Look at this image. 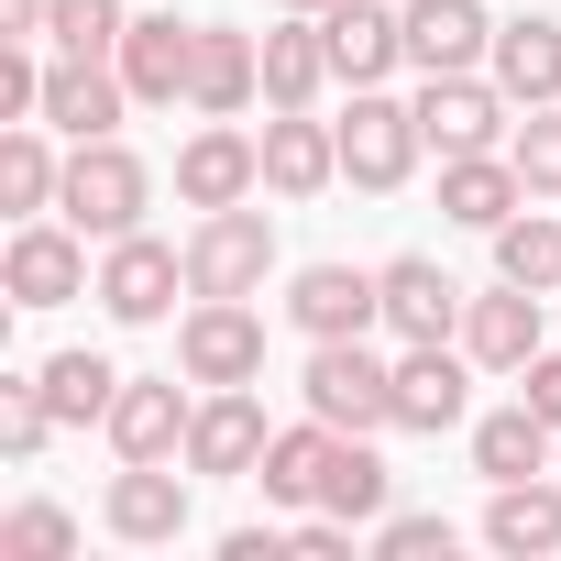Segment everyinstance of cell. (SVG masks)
<instances>
[{
	"instance_id": "4316f807",
	"label": "cell",
	"mask_w": 561,
	"mask_h": 561,
	"mask_svg": "<svg viewBox=\"0 0 561 561\" xmlns=\"http://www.w3.org/2000/svg\"><path fill=\"white\" fill-rule=\"evenodd\" d=\"M331 419H298V430H275L264 440V462H253V484L275 495V506H320V473H331Z\"/></svg>"
},
{
	"instance_id": "d590c367",
	"label": "cell",
	"mask_w": 561,
	"mask_h": 561,
	"mask_svg": "<svg viewBox=\"0 0 561 561\" xmlns=\"http://www.w3.org/2000/svg\"><path fill=\"white\" fill-rule=\"evenodd\" d=\"M45 430H56L45 386H0V451H12V462H34V451H45Z\"/></svg>"
},
{
	"instance_id": "d6a6232c",
	"label": "cell",
	"mask_w": 561,
	"mask_h": 561,
	"mask_svg": "<svg viewBox=\"0 0 561 561\" xmlns=\"http://www.w3.org/2000/svg\"><path fill=\"white\" fill-rule=\"evenodd\" d=\"M122 34H133L122 0H56V23H45L56 56H122Z\"/></svg>"
},
{
	"instance_id": "e575fe53",
	"label": "cell",
	"mask_w": 561,
	"mask_h": 561,
	"mask_svg": "<svg viewBox=\"0 0 561 561\" xmlns=\"http://www.w3.org/2000/svg\"><path fill=\"white\" fill-rule=\"evenodd\" d=\"M506 154H517V176H528V198H561V111H528V133H517Z\"/></svg>"
},
{
	"instance_id": "d4e9b609",
	"label": "cell",
	"mask_w": 561,
	"mask_h": 561,
	"mask_svg": "<svg viewBox=\"0 0 561 561\" xmlns=\"http://www.w3.org/2000/svg\"><path fill=\"white\" fill-rule=\"evenodd\" d=\"M462 364L473 353H451V342H408L397 353V430H451L462 419V386H473Z\"/></svg>"
},
{
	"instance_id": "ab89813d",
	"label": "cell",
	"mask_w": 561,
	"mask_h": 561,
	"mask_svg": "<svg viewBox=\"0 0 561 561\" xmlns=\"http://www.w3.org/2000/svg\"><path fill=\"white\" fill-rule=\"evenodd\" d=\"M287 539H298V528H287ZM287 539H275V528H231L220 550H231V561H275V550H287Z\"/></svg>"
},
{
	"instance_id": "8d00e7d4",
	"label": "cell",
	"mask_w": 561,
	"mask_h": 561,
	"mask_svg": "<svg viewBox=\"0 0 561 561\" xmlns=\"http://www.w3.org/2000/svg\"><path fill=\"white\" fill-rule=\"evenodd\" d=\"M0 122H45V56L0 45Z\"/></svg>"
},
{
	"instance_id": "5b68a950",
	"label": "cell",
	"mask_w": 561,
	"mask_h": 561,
	"mask_svg": "<svg viewBox=\"0 0 561 561\" xmlns=\"http://www.w3.org/2000/svg\"><path fill=\"white\" fill-rule=\"evenodd\" d=\"M419 100H386V89H353V122H342V176L353 187H408L419 165Z\"/></svg>"
},
{
	"instance_id": "cb8c5ba5",
	"label": "cell",
	"mask_w": 561,
	"mask_h": 561,
	"mask_svg": "<svg viewBox=\"0 0 561 561\" xmlns=\"http://www.w3.org/2000/svg\"><path fill=\"white\" fill-rule=\"evenodd\" d=\"M462 353H473L484 375H517V364L539 353V287H506V275H495V298L462 309Z\"/></svg>"
},
{
	"instance_id": "9a60e30c",
	"label": "cell",
	"mask_w": 561,
	"mask_h": 561,
	"mask_svg": "<svg viewBox=\"0 0 561 561\" xmlns=\"http://www.w3.org/2000/svg\"><path fill=\"white\" fill-rule=\"evenodd\" d=\"M320 34H331V67L353 89H386V67H408V12H386V0H331Z\"/></svg>"
},
{
	"instance_id": "ac0fdd59",
	"label": "cell",
	"mask_w": 561,
	"mask_h": 561,
	"mask_svg": "<svg viewBox=\"0 0 561 561\" xmlns=\"http://www.w3.org/2000/svg\"><path fill=\"white\" fill-rule=\"evenodd\" d=\"M484 56H495L484 0H408V67L419 78H451V67H484Z\"/></svg>"
},
{
	"instance_id": "2e32d148",
	"label": "cell",
	"mask_w": 561,
	"mask_h": 561,
	"mask_svg": "<svg viewBox=\"0 0 561 561\" xmlns=\"http://www.w3.org/2000/svg\"><path fill=\"white\" fill-rule=\"evenodd\" d=\"M122 111H133L122 67H100V56H56V67H45V122H56V133L100 144V133H122Z\"/></svg>"
},
{
	"instance_id": "8992f818",
	"label": "cell",
	"mask_w": 561,
	"mask_h": 561,
	"mask_svg": "<svg viewBox=\"0 0 561 561\" xmlns=\"http://www.w3.org/2000/svg\"><path fill=\"white\" fill-rule=\"evenodd\" d=\"M176 375L187 386H253L264 375V320L242 298H198L187 331H176Z\"/></svg>"
},
{
	"instance_id": "f546056e",
	"label": "cell",
	"mask_w": 561,
	"mask_h": 561,
	"mask_svg": "<svg viewBox=\"0 0 561 561\" xmlns=\"http://www.w3.org/2000/svg\"><path fill=\"white\" fill-rule=\"evenodd\" d=\"M495 275H506V287L561 298V209H517V220H495Z\"/></svg>"
},
{
	"instance_id": "9c48e42d",
	"label": "cell",
	"mask_w": 561,
	"mask_h": 561,
	"mask_svg": "<svg viewBox=\"0 0 561 561\" xmlns=\"http://www.w3.org/2000/svg\"><path fill=\"white\" fill-rule=\"evenodd\" d=\"M419 133H430L440 154H495V133H506V89H495L484 67H451V78L419 89Z\"/></svg>"
},
{
	"instance_id": "277c9868",
	"label": "cell",
	"mask_w": 561,
	"mask_h": 561,
	"mask_svg": "<svg viewBox=\"0 0 561 561\" xmlns=\"http://www.w3.org/2000/svg\"><path fill=\"white\" fill-rule=\"evenodd\" d=\"M0 287H12V309H67L89 287V231L78 220H23L12 253H0Z\"/></svg>"
},
{
	"instance_id": "f1b7e54d",
	"label": "cell",
	"mask_w": 561,
	"mask_h": 561,
	"mask_svg": "<svg viewBox=\"0 0 561 561\" xmlns=\"http://www.w3.org/2000/svg\"><path fill=\"white\" fill-rule=\"evenodd\" d=\"M56 198H67V165L45 154V122H12V133H0V209L45 220Z\"/></svg>"
},
{
	"instance_id": "e0dca14e",
	"label": "cell",
	"mask_w": 561,
	"mask_h": 561,
	"mask_svg": "<svg viewBox=\"0 0 561 561\" xmlns=\"http://www.w3.org/2000/svg\"><path fill=\"white\" fill-rule=\"evenodd\" d=\"M331 176H342V122H309V111L264 122V187L275 198H320Z\"/></svg>"
},
{
	"instance_id": "3957f363",
	"label": "cell",
	"mask_w": 561,
	"mask_h": 561,
	"mask_svg": "<svg viewBox=\"0 0 561 561\" xmlns=\"http://www.w3.org/2000/svg\"><path fill=\"white\" fill-rule=\"evenodd\" d=\"M275 275V220L264 209H198L187 231V298H253Z\"/></svg>"
},
{
	"instance_id": "30bf717a",
	"label": "cell",
	"mask_w": 561,
	"mask_h": 561,
	"mask_svg": "<svg viewBox=\"0 0 561 561\" xmlns=\"http://www.w3.org/2000/svg\"><path fill=\"white\" fill-rule=\"evenodd\" d=\"M187 419H198V408L176 397V375H122V397H111L100 430H111L122 462H176V451H187Z\"/></svg>"
},
{
	"instance_id": "7402d4cb",
	"label": "cell",
	"mask_w": 561,
	"mask_h": 561,
	"mask_svg": "<svg viewBox=\"0 0 561 561\" xmlns=\"http://www.w3.org/2000/svg\"><path fill=\"white\" fill-rule=\"evenodd\" d=\"M484 78H495L517 111H550V100H561V23H539V12L495 23V56H484Z\"/></svg>"
},
{
	"instance_id": "4fadbf2b",
	"label": "cell",
	"mask_w": 561,
	"mask_h": 561,
	"mask_svg": "<svg viewBox=\"0 0 561 561\" xmlns=\"http://www.w3.org/2000/svg\"><path fill=\"white\" fill-rule=\"evenodd\" d=\"M375 287H386V331L397 342H451L462 331V287H451V275L430 264V253H397V264H375Z\"/></svg>"
},
{
	"instance_id": "44dd1931",
	"label": "cell",
	"mask_w": 561,
	"mask_h": 561,
	"mask_svg": "<svg viewBox=\"0 0 561 561\" xmlns=\"http://www.w3.org/2000/svg\"><path fill=\"white\" fill-rule=\"evenodd\" d=\"M100 517H111V539H133V550H165V539L187 528V484H176L165 462H122Z\"/></svg>"
},
{
	"instance_id": "ffe728a7",
	"label": "cell",
	"mask_w": 561,
	"mask_h": 561,
	"mask_svg": "<svg viewBox=\"0 0 561 561\" xmlns=\"http://www.w3.org/2000/svg\"><path fill=\"white\" fill-rule=\"evenodd\" d=\"M528 209V176H517V154H440V220H462V231H495V220H517Z\"/></svg>"
},
{
	"instance_id": "ba28073f",
	"label": "cell",
	"mask_w": 561,
	"mask_h": 561,
	"mask_svg": "<svg viewBox=\"0 0 561 561\" xmlns=\"http://www.w3.org/2000/svg\"><path fill=\"white\" fill-rule=\"evenodd\" d=\"M111 67H122L133 111H176L187 78H198V23H176V12H133V34H122Z\"/></svg>"
},
{
	"instance_id": "603a6c76",
	"label": "cell",
	"mask_w": 561,
	"mask_h": 561,
	"mask_svg": "<svg viewBox=\"0 0 561 561\" xmlns=\"http://www.w3.org/2000/svg\"><path fill=\"white\" fill-rule=\"evenodd\" d=\"M331 78H342V67H331V34H320V12H287V23L264 34V111H309Z\"/></svg>"
},
{
	"instance_id": "f35d334b",
	"label": "cell",
	"mask_w": 561,
	"mask_h": 561,
	"mask_svg": "<svg viewBox=\"0 0 561 561\" xmlns=\"http://www.w3.org/2000/svg\"><path fill=\"white\" fill-rule=\"evenodd\" d=\"M517 397H528V408H539V419L561 430V353H550V342H539V353L517 364Z\"/></svg>"
},
{
	"instance_id": "7a4b0ae2",
	"label": "cell",
	"mask_w": 561,
	"mask_h": 561,
	"mask_svg": "<svg viewBox=\"0 0 561 561\" xmlns=\"http://www.w3.org/2000/svg\"><path fill=\"white\" fill-rule=\"evenodd\" d=\"M309 419H331V430H397V364L375 353V342H309Z\"/></svg>"
},
{
	"instance_id": "484cf974",
	"label": "cell",
	"mask_w": 561,
	"mask_h": 561,
	"mask_svg": "<svg viewBox=\"0 0 561 561\" xmlns=\"http://www.w3.org/2000/svg\"><path fill=\"white\" fill-rule=\"evenodd\" d=\"M550 462H561V430H550L528 397L473 430V473H484V484H528V473H550Z\"/></svg>"
},
{
	"instance_id": "1f68e13d",
	"label": "cell",
	"mask_w": 561,
	"mask_h": 561,
	"mask_svg": "<svg viewBox=\"0 0 561 561\" xmlns=\"http://www.w3.org/2000/svg\"><path fill=\"white\" fill-rule=\"evenodd\" d=\"M34 386H45L56 430H89V419H111V397H122V375H111L100 353H56V364H45Z\"/></svg>"
},
{
	"instance_id": "836d02e7",
	"label": "cell",
	"mask_w": 561,
	"mask_h": 561,
	"mask_svg": "<svg viewBox=\"0 0 561 561\" xmlns=\"http://www.w3.org/2000/svg\"><path fill=\"white\" fill-rule=\"evenodd\" d=\"M67 550H78L67 506H12V517H0V561H67Z\"/></svg>"
},
{
	"instance_id": "4dcf8cb0",
	"label": "cell",
	"mask_w": 561,
	"mask_h": 561,
	"mask_svg": "<svg viewBox=\"0 0 561 561\" xmlns=\"http://www.w3.org/2000/svg\"><path fill=\"white\" fill-rule=\"evenodd\" d=\"M386 484H397V473H386V451H375L364 430H342V440H331V473H320V506L364 528V517H386Z\"/></svg>"
},
{
	"instance_id": "8fae6325",
	"label": "cell",
	"mask_w": 561,
	"mask_h": 561,
	"mask_svg": "<svg viewBox=\"0 0 561 561\" xmlns=\"http://www.w3.org/2000/svg\"><path fill=\"white\" fill-rule=\"evenodd\" d=\"M287 320L309 331V342H364L375 320H386V287L364 264H309L298 287H287Z\"/></svg>"
},
{
	"instance_id": "74e56055",
	"label": "cell",
	"mask_w": 561,
	"mask_h": 561,
	"mask_svg": "<svg viewBox=\"0 0 561 561\" xmlns=\"http://www.w3.org/2000/svg\"><path fill=\"white\" fill-rule=\"evenodd\" d=\"M375 550H386V561H430V550H451V517H386Z\"/></svg>"
},
{
	"instance_id": "5bb4252c",
	"label": "cell",
	"mask_w": 561,
	"mask_h": 561,
	"mask_svg": "<svg viewBox=\"0 0 561 561\" xmlns=\"http://www.w3.org/2000/svg\"><path fill=\"white\" fill-rule=\"evenodd\" d=\"M264 408H253V386H209L198 397V419H187V473H253L264 462Z\"/></svg>"
},
{
	"instance_id": "60d3db41",
	"label": "cell",
	"mask_w": 561,
	"mask_h": 561,
	"mask_svg": "<svg viewBox=\"0 0 561 561\" xmlns=\"http://www.w3.org/2000/svg\"><path fill=\"white\" fill-rule=\"evenodd\" d=\"M287 12H331V0H287Z\"/></svg>"
},
{
	"instance_id": "6da1fadb",
	"label": "cell",
	"mask_w": 561,
	"mask_h": 561,
	"mask_svg": "<svg viewBox=\"0 0 561 561\" xmlns=\"http://www.w3.org/2000/svg\"><path fill=\"white\" fill-rule=\"evenodd\" d=\"M144 198H154V176H144V154L122 144V133H100V144H78L67 154V220L89 231V242H122V231H144Z\"/></svg>"
},
{
	"instance_id": "d6986e66",
	"label": "cell",
	"mask_w": 561,
	"mask_h": 561,
	"mask_svg": "<svg viewBox=\"0 0 561 561\" xmlns=\"http://www.w3.org/2000/svg\"><path fill=\"white\" fill-rule=\"evenodd\" d=\"M253 100H264V45H253V34H231V23H198V78H187V111L231 122V111H253Z\"/></svg>"
},
{
	"instance_id": "83f0119b",
	"label": "cell",
	"mask_w": 561,
	"mask_h": 561,
	"mask_svg": "<svg viewBox=\"0 0 561 561\" xmlns=\"http://www.w3.org/2000/svg\"><path fill=\"white\" fill-rule=\"evenodd\" d=\"M484 539L506 550V561H528V550H561V484H495V506H484Z\"/></svg>"
},
{
	"instance_id": "52a82bcc",
	"label": "cell",
	"mask_w": 561,
	"mask_h": 561,
	"mask_svg": "<svg viewBox=\"0 0 561 561\" xmlns=\"http://www.w3.org/2000/svg\"><path fill=\"white\" fill-rule=\"evenodd\" d=\"M176 287H187V253H165L154 231L100 242V287H89V298H100L111 320H133V331H144V320H165V309H176Z\"/></svg>"
},
{
	"instance_id": "7c38bea8",
	"label": "cell",
	"mask_w": 561,
	"mask_h": 561,
	"mask_svg": "<svg viewBox=\"0 0 561 561\" xmlns=\"http://www.w3.org/2000/svg\"><path fill=\"white\" fill-rule=\"evenodd\" d=\"M253 187H264V144L253 133H231V122L187 133V154H176V198L187 209H242Z\"/></svg>"
}]
</instances>
